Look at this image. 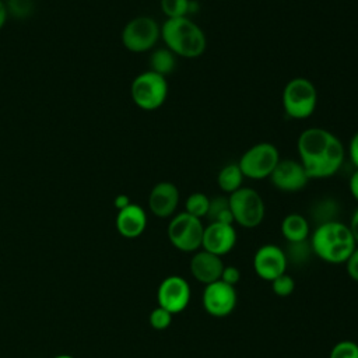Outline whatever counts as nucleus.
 I'll return each instance as SVG.
<instances>
[{"mask_svg":"<svg viewBox=\"0 0 358 358\" xmlns=\"http://www.w3.org/2000/svg\"><path fill=\"white\" fill-rule=\"evenodd\" d=\"M0 1H3V3H6V1H7V0H0Z\"/></svg>","mask_w":358,"mask_h":358,"instance_id":"obj_36","label":"nucleus"},{"mask_svg":"<svg viewBox=\"0 0 358 358\" xmlns=\"http://www.w3.org/2000/svg\"><path fill=\"white\" fill-rule=\"evenodd\" d=\"M161 38L165 48L186 59L201 56L207 48L204 31L189 17L166 18L161 27Z\"/></svg>","mask_w":358,"mask_h":358,"instance_id":"obj_3","label":"nucleus"},{"mask_svg":"<svg viewBox=\"0 0 358 358\" xmlns=\"http://www.w3.org/2000/svg\"><path fill=\"white\" fill-rule=\"evenodd\" d=\"M190 285L180 275H169L161 281L157 289L158 306L172 315L185 310L190 302Z\"/></svg>","mask_w":358,"mask_h":358,"instance_id":"obj_11","label":"nucleus"},{"mask_svg":"<svg viewBox=\"0 0 358 358\" xmlns=\"http://www.w3.org/2000/svg\"><path fill=\"white\" fill-rule=\"evenodd\" d=\"M7 18H8V13H7V8H6V3L0 1V29L4 27Z\"/></svg>","mask_w":358,"mask_h":358,"instance_id":"obj_34","label":"nucleus"},{"mask_svg":"<svg viewBox=\"0 0 358 358\" xmlns=\"http://www.w3.org/2000/svg\"><path fill=\"white\" fill-rule=\"evenodd\" d=\"M130 95L136 106L143 110H155L161 108L168 96L166 77L151 70L143 71L134 77L130 85Z\"/></svg>","mask_w":358,"mask_h":358,"instance_id":"obj_5","label":"nucleus"},{"mask_svg":"<svg viewBox=\"0 0 358 358\" xmlns=\"http://www.w3.org/2000/svg\"><path fill=\"white\" fill-rule=\"evenodd\" d=\"M228 199L235 224L243 228H256L263 222L266 206L257 190L242 186L236 192L228 194Z\"/></svg>","mask_w":358,"mask_h":358,"instance_id":"obj_6","label":"nucleus"},{"mask_svg":"<svg viewBox=\"0 0 358 358\" xmlns=\"http://www.w3.org/2000/svg\"><path fill=\"white\" fill-rule=\"evenodd\" d=\"M348 227H350L351 234H352V236H354V239H355V242H357V245H358V207H357L355 211L352 213Z\"/></svg>","mask_w":358,"mask_h":358,"instance_id":"obj_32","label":"nucleus"},{"mask_svg":"<svg viewBox=\"0 0 358 358\" xmlns=\"http://www.w3.org/2000/svg\"><path fill=\"white\" fill-rule=\"evenodd\" d=\"M224 262L220 256L213 255L207 250H197L190 259V273L201 284L207 285L221 278L224 270Z\"/></svg>","mask_w":358,"mask_h":358,"instance_id":"obj_16","label":"nucleus"},{"mask_svg":"<svg viewBox=\"0 0 358 358\" xmlns=\"http://www.w3.org/2000/svg\"><path fill=\"white\" fill-rule=\"evenodd\" d=\"M329 358H358V344L351 340H341L333 345Z\"/></svg>","mask_w":358,"mask_h":358,"instance_id":"obj_25","label":"nucleus"},{"mask_svg":"<svg viewBox=\"0 0 358 358\" xmlns=\"http://www.w3.org/2000/svg\"><path fill=\"white\" fill-rule=\"evenodd\" d=\"M210 206V197L203 192L190 193L185 201V211L196 218L203 220L207 215Z\"/></svg>","mask_w":358,"mask_h":358,"instance_id":"obj_22","label":"nucleus"},{"mask_svg":"<svg viewBox=\"0 0 358 358\" xmlns=\"http://www.w3.org/2000/svg\"><path fill=\"white\" fill-rule=\"evenodd\" d=\"M309 245L313 255L330 264L345 263L357 248L350 227L338 220L317 224Z\"/></svg>","mask_w":358,"mask_h":358,"instance_id":"obj_2","label":"nucleus"},{"mask_svg":"<svg viewBox=\"0 0 358 358\" xmlns=\"http://www.w3.org/2000/svg\"><path fill=\"white\" fill-rule=\"evenodd\" d=\"M281 102L288 117L296 120L306 119L317 106V90L310 80L295 77L285 84Z\"/></svg>","mask_w":358,"mask_h":358,"instance_id":"obj_4","label":"nucleus"},{"mask_svg":"<svg viewBox=\"0 0 358 358\" xmlns=\"http://www.w3.org/2000/svg\"><path fill=\"white\" fill-rule=\"evenodd\" d=\"M176 69V55L168 48L154 49L150 55V70L159 76H169Z\"/></svg>","mask_w":358,"mask_h":358,"instance_id":"obj_20","label":"nucleus"},{"mask_svg":"<svg viewBox=\"0 0 358 358\" xmlns=\"http://www.w3.org/2000/svg\"><path fill=\"white\" fill-rule=\"evenodd\" d=\"M268 179L271 180L273 186L277 187L278 190L291 193L302 190L306 186L309 176L299 161L285 158L278 161L277 166L274 168Z\"/></svg>","mask_w":358,"mask_h":358,"instance_id":"obj_13","label":"nucleus"},{"mask_svg":"<svg viewBox=\"0 0 358 358\" xmlns=\"http://www.w3.org/2000/svg\"><path fill=\"white\" fill-rule=\"evenodd\" d=\"M204 225L200 218H196L186 211L175 214L166 228V235L171 245L186 253L197 252L201 248Z\"/></svg>","mask_w":358,"mask_h":358,"instance_id":"obj_8","label":"nucleus"},{"mask_svg":"<svg viewBox=\"0 0 358 358\" xmlns=\"http://www.w3.org/2000/svg\"><path fill=\"white\" fill-rule=\"evenodd\" d=\"M130 203H131V201H130V199H129L126 194H117V196L115 197V200H113V204H115V207L117 208V211L122 210V208H124V207H127Z\"/></svg>","mask_w":358,"mask_h":358,"instance_id":"obj_33","label":"nucleus"},{"mask_svg":"<svg viewBox=\"0 0 358 358\" xmlns=\"http://www.w3.org/2000/svg\"><path fill=\"white\" fill-rule=\"evenodd\" d=\"M159 6L166 18H180L193 11L194 3L192 0H159Z\"/></svg>","mask_w":358,"mask_h":358,"instance_id":"obj_23","label":"nucleus"},{"mask_svg":"<svg viewBox=\"0 0 358 358\" xmlns=\"http://www.w3.org/2000/svg\"><path fill=\"white\" fill-rule=\"evenodd\" d=\"M147 227V214L138 204L130 203L127 207L117 211L116 229L127 239L138 238Z\"/></svg>","mask_w":358,"mask_h":358,"instance_id":"obj_17","label":"nucleus"},{"mask_svg":"<svg viewBox=\"0 0 358 358\" xmlns=\"http://www.w3.org/2000/svg\"><path fill=\"white\" fill-rule=\"evenodd\" d=\"M236 239L238 235L234 224L208 222L204 225L201 249L221 257L235 248Z\"/></svg>","mask_w":358,"mask_h":358,"instance_id":"obj_14","label":"nucleus"},{"mask_svg":"<svg viewBox=\"0 0 358 358\" xmlns=\"http://www.w3.org/2000/svg\"><path fill=\"white\" fill-rule=\"evenodd\" d=\"M179 189L175 183L162 180L152 186L148 194V208L158 218H169L179 204Z\"/></svg>","mask_w":358,"mask_h":358,"instance_id":"obj_15","label":"nucleus"},{"mask_svg":"<svg viewBox=\"0 0 358 358\" xmlns=\"http://www.w3.org/2000/svg\"><path fill=\"white\" fill-rule=\"evenodd\" d=\"M344 264H345V270H347L348 277L358 282V245H357V248L354 249V252L351 253V256L347 259V262Z\"/></svg>","mask_w":358,"mask_h":358,"instance_id":"obj_29","label":"nucleus"},{"mask_svg":"<svg viewBox=\"0 0 358 358\" xmlns=\"http://www.w3.org/2000/svg\"><path fill=\"white\" fill-rule=\"evenodd\" d=\"M348 189H350L351 196L358 201V169H355L354 173L350 176Z\"/></svg>","mask_w":358,"mask_h":358,"instance_id":"obj_31","label":"nucleus"},{"mask_svg":"<svg viewBox=\"0 0 358 358\" xmlns=\"http://www.w3.org/2000/svg\"><path fill=\"white\" fill-rule=\"evenodd\" d=\"M161 38L159 24L150 15H138L131 18L122 31L123 46L133 53H144L151 50Z\"/></svg>","mask_w":358,"mask_h":358,"instance_id":"obj_9","label":"nucleus"},{"mask_svg":"<svg viewBox=\"0 0 358 358\" xmlns=\"http://www.w3.org/2000/svg\"><path fill=\"white\" fill-rule=\"evenodd\" d=\"M243 173L238 165V162H231L224 165L217 175V183L218 187L227 193L231 194L234 192H236L238 189H241L243 186Z\"/></svg>","mask_w":358,"mask_h":358,"instance_id":"obj_19","label":"nucleus"},{"mask_svg":"<svg viewBox=\"0 0 358 358\" xmlns=\"http://www.w3.org/2000/svg\"><path fill=\"white\" fill-rule=\"evenodd\" d=\"M238 302L236 289L221 280L207 284L201 295V303L204 310L214 317L229 316Z\"/></svg>","mask_w":358,"mask_h":358,"instance_id":"obj_10","label":"nucleus"},{"mask_svg":"<svg viewBox=\"0 0 358 358\" xmlns=\"http://www.w3.org/2000/svg\"><path fill=\"white\" fill-rule=\"evenodd\" d=\"M280 159L278 148L268 141H262L249 147L241 155L238 165L245 178L260 180L270 178Z\"/></svg>","mask_w":358,"mask_h":358,"instance_id":"obj_7","label":"nucleus"},{"mask_svg":"<svg viewBox=\"0 0 358 358\" xmlns=\"http://www.w3.org/2000/svg\"><path fill=\"white\" fill-rule=\"evenodd\" d=\"M206 217L208 218V222L235 224L231 208H229L228 196H215L210 199V206Z\"/></svg>","mask_w":358,"mask_h":358,"instance_id":"obj_21","label":"nucleus"},{"mask_svg":"<svg viewBox=\"0 0 358 358\" xmlns=\"http://www.w3.org/2000/svg\"><path fill=\"white\" fill-rule=\"evenodd\" d=\"M281 235L288 243L305 242L310 236V227L302 214L291 213L285 215L281 221Z\"/></svg>","mask_w":358,"mask_h":358,"instance_id":"obj_18","label":"nucleus"},{"mask_svg":"<svg viewBox=\"0 0 358 358\" xmlns=\"http://www.w3.org/2000/svg\"><path fill=\"white\" fill-rule=\"evenodd\" d=\"M288 266L285 250L277 245H262L253 256V268L256 274L266 281H273L278 275L284 274Z\"/></svg>","mask_w":358,"mask_h":358,"instance_id":"obj_12","label":"nucleus"},{"mask_svg":"<svg viewBox=\"0 0 358 358\" xmlns=\"http://www.w3.org/2000/svg\"><path fill=\"white\" fill-rule=\"evenodd\" d=\"M172 316L173 315L171 312H168L166 309H164L161 306H157L155 309L151 310L148 320H150V324H151L152 329H155V330H165V329H168L171 326Z\"/></svg>","mask_w":358,"mask_h":358,"instance_id":"obj_27","label":"nucleus"},{"mask_svg":"<svg viewBox=\"0 0 358 358\" xmlns=\"http://www.w3.org/2000/svg\"><path fill=\"white\" fill-rule=\"evenodd\" d=\"M6 8L8 15L15 20L28 18L34 11V0H7Z\"/></svg>","mask_w":358,"mask_h":358,"instance_id":"obj_24","label":"nucleus"},{"mask_svg":"<svg viewBox=\"0 0 358 358\" xmlns=\"http://www.w3.org/2000/svg\"><path fill=\"white\" fill-rule=\"evenodd\" d=\"M220 280L235 287L241 280V271L236 266H224V270H222V274H221Z\"/></svg>","mask_w":358,"mask_h":358,"instance_id":"obj_28","label":"nucleus"},{"mask_svg":"<svg viewBox=\"0 0 358 358\" xmlns=\"http://www.w3.org/2000/svg\"><path fill=\"white\" fill-rule=\"evenodd\" d=\"M299 162L309 179L330 178L341 168L345 150L341 140L323 127L303 130L296 141Z\"/></svg>","mask_w":358,"mask_h":358,"instance_id":"obj_1","label":"nucleus"},{"mask_svg":"<svg viewBox=\"0 0 358 358\" xmlns=\"http://www.w3.org/2000/svg\"><path fill=\"white\" fill-rule=\"evenodd\" d=\"M348 155L355 169H358V131L351 137L348 144Z\"/></svg>","mask_w":358,"mask_h":358,"instance_id":"obj_30","label":"nucleus"},{"mask_svg":"<svg viewBox=\"0 0 358 358\" xmlns=\"http://www.w3.org/2000/svg\"><path fill=\"white\" fill-rule=\"evenodd\" d=\"M271 289L277 296H289L295 289V281L289 274L284 273L271 281Z\"/></svg>","mask_w":358,"mask_h":358,"instance_id":"obj_26","label":"nucleus"},{"mask_svg":"<svg viewBox=\"0 0 358 358\" xmlns=\"http://www.w3.org/2000/svg\"><path fill=\"white\" fill-rule=\"evenodd\" d=\"M55 358H73L71 355H67V354H62V355H57V357H55Z\"/></svg>","mask_w":358,"mask_h":358,"instance_id":"obj_35","label":"nucleus"}]
</instances>
